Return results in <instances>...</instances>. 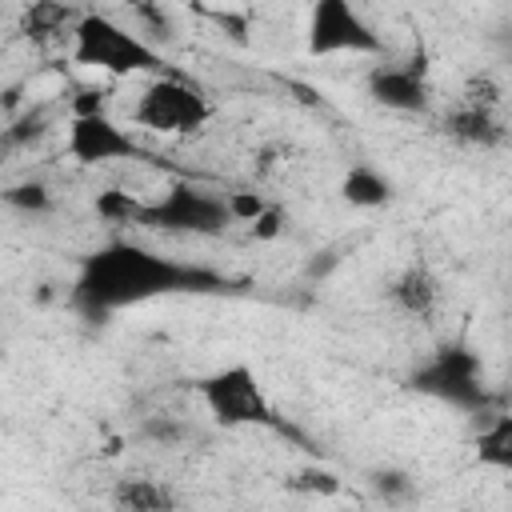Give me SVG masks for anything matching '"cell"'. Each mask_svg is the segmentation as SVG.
Instances as JSON below:
<instances>
[{
    "label": "cell",
    "instance_id": "6da1fadb",
    "mask_svg": "<svg viewBox=\"0 0 512 512\" xmlns=\"http://www.w3.org/2000/svg\"><path fill=\"white\" fill-rule=\"evenodd\" d=\"M216 288H228V276L200 264H180L136 240H108L80 260L72 304L88 316H112L160 296L216 292Z\"/></svg>",
    "mask_w": 512,
    "mask_h": 512
},
{
    "label": "cell",
    "instance_id": "7a4b0ae2",
    "mask_svg": "<svg viewBox=\"0 0 512 512\" xmlns=\"http://www.w3.org/2000/svg\"><path fill=\"white\" fill-rule=\"evenodd\" d=\"M72 60L104 76H164L168 60L108 12H84L72 32Z\"/></svg>",
    "mask_w": 512,
    "mask_h": 512
},
{
    "label": "cell",
    "instance_id": "3957f363",
    "mask_svg": "<svg viewBox=\"0 0 512 512\" xmlns=\"http://www.w3.org/2000/svg\"><path fill=\"white\" fill-rule=\"evenodd\" d=\"M232 204L228 196H216L212 188H200L192 180L168 184L156 200H144L136 224L148 232H168V236H220L232 224Z\"/></svg>",
    "mask_w": 512,
    "mask_h": 512
},
{
    "label": "cell",
    "instance_id": "277c9868",
    "mask_svg": "<svg viewBox=\"0 0 512 512\" xmlns=\"http://www.w3.org/2000/svg\"><path fill=\"white\" fill-rule=\"evenodd\" d=\"M200 404L220 428H276V408L252 364L236 360L208 372L200 384Z\"/></svg>",
    "mask_w": 512,
    "mask_h": 512
},
{
    "label": "cell",
    "instance_id": "5b68a950",
    "mask_svg": "<svg viewBox=\"0 0 512 512\" xmlns=\"http://www.w3.org/2000/svg\"><path fill=\"white\" fill-rule=\"evenodd\" d=\"M408 388L420 396H432L440 404H452L460 412H484L492 404L484 388V364L468 344H444L436 348L412 376Z\"/></svg>",
    "mask_w": 512,
    "mask_h": 512
},
{
    "label": "cell",
    "instance_id": "8992f818",
    "mask_svg": "<svg viewBox=\"0 0 512 512\" xmlns=\"http://www.w3.org/2000/svg\"><path fill=\"white\" fill-rule=\"evenodd\" d=\"M132 120L148 132H160V136H192L212 120V104L180 72H164V76L144 80L136 108H132Z\"/></svg>",
    "mask_w": 512,
    "mask_h": 512
},
{
    "label": "cell",
    "instance_id": "52a82bcc",
    "mask_svg": "<svg viewBox=\"0 0 512 512\" xmlns=\"http://www.w3.org/2000/svg\"><path fill=\"white\" fill-rule=\"evenodd\" d=\"M304 44L312 56H380L384 40L352 0H312Z\"/></svg>",
    "mask_w": 512,
    "mask_h": 512
},
{
    "label": "cell",
    "instance_id": "ba28073f",
    "mask_svg": "<svg viewBox=\"0 0 512 512\" xmlns=\"http://www.w3.org/2000/svg\"><path fill=\"white\" fill-rule=\"evenodd\" d=\"M64 152L92 168V164H112V160H148V148L120 128L108 112H88V116H72L68 132H64Z\"/></svg>",
    "mask_w": 512,
    "mask_h": 512
},
{
    "label": "cell",
    "instance_id": "9c48e42d",
    "mask_svg": "<svg viewBox=\"0 0 512 512\" xmlns=\"http://www.w3.org/2000/svg\"><path fill=\"white\" fill-rule=\"evenodd\" d=\"M368 96L400 116H424L432 112V84L424 64H376L368 72Z\"/></svg>",
    "mask_w": 512,
    "mask_h": 512
},
{
    "label": "cell",
    "instance_id": "30bf717a",
    "mask_svg": "<svg viewBox=\"0 0 512 512\" xmlns=\"http://www.w3.org/2000/svg\"><path fill=\"white\" fill-rule=\"evenodd\" d=\"M440 296H444V292H440L436 272H432L428 264H420V260L404 264V268L392 276V284H388V300H392V308L404 312V316H412V320H428V316H436Z\"/></svg>",
    "mask_w": 512,
    "mask_h": 512
},
{
    "label": "cell",
    "instance_id": "8fae6325",
    "mask_svg": "<svg viewBox=\"0 0 512 512\" xmlns=\"http://www.w3.org/2000/svg\"><path fill=\"white\" fill-rule=\"evenodd\" d=\"M444 132L456 140V144H464V148H500L504 140H508V128H504V120H500V112H492V108H472V104H464V100H456L448 112H444Z\"/></svg>",
    "mask_w": 512,
    "mask_h": 512
},
{
    "label": "cell",
    "instance_id": "7c38bea8",
    "mask_svg": "<svg viewBox=\"0 0 512 512\" xmlns=\"http://www.w3.org/2000/svg\"><path fill=\"white\" fill-rule=\"evenodd\" d=\"M80 8L68 0H28L20 8V36L32 44H56V40H72L76 24H80Z\"/></svg>",
    "mask_w": 512,
    "mask_h": 512
},
{
    "label": "cell",
    "instance_id": "4fadbf2b",
    "mask_svg": "<svg viewBox=\"0 0 512 512\" xmlns=\"http://www.w3.org/2000/svg\"><path fill=\"white\" fill-rule=\"evenodd\" d=\"M472 456L480 468L512 476V412H492L480 424V432L472 440Z\"/></svg>",
    "mask_w": 512,
    "mask_h": 512
},
{
    "label": "cell",
    "instance_id": "5bb4252c",
    "mask_svg": "<svg viewBox=\"0 0 512 512\" xmlns=\"http://www.w3.org/2000/svg\"><path fill=\"white\" fill-rule=\"evenodd\" d=\"M112 504L124 508V512H168V508H176V492L164 480L128 476V480H116Z\"/></svg>",
    "mask_w": 512,
    "mask_h": 512
},
{
    "label": "cell",
    "instance_id": "9a60e30c",
    "mask_svg": "<svg viewBox=\"0 0 512 512\" xmlns=\"http://www.w3.org/2000/svg\"><path fill=\"white\" fill-rule=\"evenodd\" d=\"M340 196L352 208H384L392 200V180L372 164H352L340 180Z\"/></svg>",
    "mask_w": 512,
    "mask_h": 512
},
{
    "label": "cell",
    "instance_id": "2e32d148",
    "mask_svg": "<svg viewBox=\"0 0 512 512\" xmlns=\"http://www.w3.org/2000/svg\"><path fill=\"white\" fill-rule=\"evenodd\" d=\"M140 208H144V200H136V196L124 192V188H104V192L96 196V216L108 220V224H136Z\"/></svg>",
    "mask_w": 512,
    "mask_h": 512
},
{
    "label": "cell",
    "instance_id": "e0dca14e",
    "mask_svg": "<svg viewBox=\"0 0 512 512\" xmlns=\"http://www.w3.org/2000/svg\"><path fill=\"white\" fill-rule=\"evenodd\" d=\"M456 100H464V104H472V108H492V112H500L504 92H500V80H496L492 72H472V76L460 84Z\"/></svg>",
    "mask_w": 512,
    "mask_h": 512
},
{
    "label": "cell",
    "instance_id": "ac0fdd59",
    "mask_svg": "<svg viewBox=\"0 0 512 512\" xmlns=\"http://www.w3.org/2000/svg\"><path fill=\"white\" fill-rule=\"evenodd\" d=\"M4 204L16 208V212H48L52 208V192L40 180H24V184H12L4 192Z\"/></svg>",
    "mask_w": 512,
    "mask_h": 512
},
{
    "label": "cell",
    "instance_id": "d6986e66",
    "mask_svg": "<svg viewBox=\"0 0 512 512\" xmlns=\"http://www.w3.org/2000/svg\"><path fill=\"white\" fill-rule=\"evenodd\" d=\"M228 204H232V216L236 220H248V224L268 208V200H260L256 192H228Z\"/></svg>",
    "mask_w": 512,
    "mask_h": 512
},
{
    "label": "cell",
    "instance_id": "ffe728a7",
    "mask_svg": "<svg viewBox=\"0 0 512 512\" xmlns=\"http://www.w3.org/2000/svg\"><path fill=\"white\" fill-rule=\"evenodd\" d=\"M280 228H284V212H280L276 204H268V208L252 220V236H256V240H272V236H280Z\"/></svg>",
    "mask_w": 512,
    "mask_h": 512
},
{
    "label": "cell",
    "instance_id": "44dd1931",
    "mask_svg": "<svg viewBox=\"0 0 512 512\" xmlns=\"http://www.w3.org/2000/svg\"><path fill=\"white\" fill-rule=\"evenodd\" d=\"M292 484H296V488H312V492H336V488H340V480H336L332 472H320V468L300 472Z\"/></svg>",
    "mask_w": 512,
    "mask_h": 512
},
{
    "label": "cell",
    "instance_id": "7402d4cb",
    "mask_svg": "<svg viewBox=\"0 0 512 512\" xmlns=\"http://www.w3.org/2000/svg\"><path fill=\"white\" fill-rule=\"evenodd\" d=\"M376 488H380V492H388V496H392V492H408V488H412V484H408V480H404V476H396V472H376Z\"/></svg>",
    "mask_w": 512,
    "mask_h": 512
},
{
    "label": "cell",
    "instance_id": "603a6c76",
    "mask_svg": "<svg viewBox=\"0 0 512 512\" xmlns=\"http://www.w3.org/2000/svg\"><path fill=\"white\" fill-rule=\"evenodd\" d=\"M68 4H76V0H68Z\"/></svg>",
    "mask_w": 512,
    "mask_h": 512
}]
</instances>
